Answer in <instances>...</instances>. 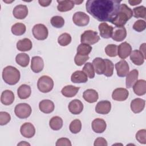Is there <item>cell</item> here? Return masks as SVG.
Segmentation results:
<instances>
[{
	"label": "cell",
	"mask_w": 146,
	"mask_h": 146,
	"mask_svg": "<svg viewBox=\"0 0 146 146\" xmlns=\"http://www.w3.org/2000/svg\"><path fill=\"white\" fill-rule=\"evenodd\" d=\"M120 3L117 0H88L86 9L98 21L111 22L119 12Z\"/></svg>",
	"instance_id": "1"
},
{
	"label": "cell",
	"mask_w": 146,
	"mask_h": 146,
	"mask_svg": "<svg viewBox=\"0 0 146 146\" xmlns=\"http://www.w3.org/2000/svg\"><path fill=\"white\" fill-rule=\"evenodd\" d=\"M132 16V10L126 4H120L119 12L111 23L116 27H122L126 24L127 21L129 20Z\"/></svg>",
	"instance_id": "2"
},
{
	"label": "cell",
	"mask_w": 146,
	"mask_h": 146,
	"mask_svg": "<svg viewBox=\"0 0 146 146\" xmlns=\"http://www.w3.org/2000/svg\"><path fill=\"white\" fill-rule=\"evenodd\" d=\"M19 71L15 67L8 66L5 67L2 71V78L5 82L9 85L16 84L20 79Z\"/></svg>",
	"instance_id": "3"
},
{
	"label": "cell",
	"mask_w": 146,
	"mask_h": 146,
	"mask_svg": "<svg viewBox=\"0 0 146 146\" xmlns=\"http://www.w3.org/2000/svg\"><path fill=\"white\" fill-rule=\"evenodd\" d=\"M37 87L38 90L43 93L49 92L53 88L54 81L48 76H42L38 80Z\"/></svg>",
	"instance_id": "4"
},
{
	"label": "cell",
	"mask_w": 146,
	"mask_h": 146,
	"mask_svg": "<svg viewBox=\"0 0 146 146\" xmlns=\"http://www.w3.org/2000/svg\"><path fill=\"white\" fill-rule=\"evenodd\" d=\"M100 40V36L98 35V33L94 30H88L84 31L81 35L80 42L82 43L92 45L98 42Z\"/></svg>",
	"instance_id": "5"
},
{
	"label": "cell",
	"mask_w": 146,
	"mask_h": 146,
	"mask_svg": "<svg viewBox=\"0 0 146 146\" xmlns=\"http://www.w3.org/2000/svg\"><path fill=\"white\" fill-rule=\"evenodd\" d=\"M31 108L27 103H23L18 104L14 109L15 115L19 119H26L29 117L31 113Z\"/></svg>",
	"instance_id": "6"
},
{
	"label": "cell",
	"mask_w": 146,
	"mask_h": 146,
	"mask_svg": "<svg viewBox=\"0 0 146 146\" xmlns=\"http://www.w3.org/2000/svg\"><path fill=\"white\" fill-rule=\"evenodd\" d=\"M32 32L34 38L40 40L46 39L48 34V31L46 26L40 23L34 25Z\"/></svg>",
	"instance_id": "7"
},
{
	"label": "cell",
	"mask_w": 146,
	"mask_h": 146,
	"mask_svg": "<svg viewBox=\"0 0 146 146\" xmlns=\"http://www.w3.org/2000/svg\"><path fill=\"white\" fill-rule=\"evenodd\" d=\"M72 21L74 24L78 26H85L90 22V17L84 12L78 11L74 14Z\"/></svg>",
	"instance_id": "8"
},
{
	"label": "cell",
	"mask_w": 146,
	"mask_h": 146,
	"mask_svg": "<svg viewBox=\"0 0 146 146\" xmlns=\"http://www.w3.org/2000/svg\"><path fill=\"white\" fill-rule=\"evenodd\" d=\"M127 36V30L124 26L115 27L113 28L112 39L116 42H121L125 39Z\"/></svg>",
	"instance_id": "9"
},
{
	"label": "cell",
	"mask_w": 146,
	"mask_h": 146,
	"mask_svg": "<svg viewBox=\"0 0 146 146\" xmlns=\"http://www.w3.org/2000/svg\"><path fill=\"white\" fill-rule=\"evenodd\" d=\"M20 132L23 137L26 138H31L35 135V129L33 124L27 122L21 125Z\"/></svg>",
	"instance_id": "10"
},
{
	"label": "cell",
	"mask_w": 146,
	"mask_h": 146,
	"mask_svg": "<svg viewBox=\"0 0 146 146\" xmlns=\"http://www.w3.org/2000/svg\"><path fill=\"white\" fill-rule=\"evenodd\" d=\"M131 46L127 42L121 43L117 46V55L122 59L127 58L131 54Z\"/></svg>",
	"instance_id": "11"
},
{
	"label": "cell",
	"mask_w": 146,
	"mask_h": 146,
	"mask_svg": "<svg viewBox=\"0 0 146 146\" xmlns=\"http://www.w3.org/2000/svg\"><path fill=\"white\" fill-rule=\"evenodd\" d=\"M117 75L119 77H124L128 74L129 68L128 63L124 59L121 60L115 64Z\"/></svg>",
	"instance_id": "12"
},
{
	"label": "cell",
	"mask_w": 146,
	"mask_h": 146,
	"mask_svg": "<svg viewBox=\"0 0 146 146\" xmlns=\"http://www.w3.org/2000/svg\"><path fill=\"white\" fill-rule=\"evenodd\" d=\"M129 95L128 91L124 88H117L113 90L112 94V98L116 101H124Z\"/></svg>",
	"instance_id": "13"
},
{
	"label": "cell",
	"mask_w": 146,
	"mask_h": 146,
	"mask_svg": "<svg viewBox=\"0 0 146 146\" xmlns=\"http://www.w3.org/2000/svg\"><path fill=\"white\" fill-rule=\"evenodd\" d=\"M13 14L17 19H23L28 15V8L26 5H18L14 8Z\"/></svg>",
	"instance_id": "14"
},
{
	"label": "cell",
	"mask_w": 146,
	"mask_h": 146,
	"mask_svg": "<svg viewBox=\"0 0 146 146\" xmlns=\"http://www.w3.org/2000/svg\"><path fill=\"white\" fill-rule=\"evenodd\" d=\"M111 109V103L108 100H102L99 102L96 107L95 111L98 113L106 115L108 114Z\"/></svg>",
	"instance_id": "15"
},
{
	"label": "cell",
	"mask_w": 146,
	"mask_h": 146,
	"mask_svg": "<svg viewBox=\"0 0 146 146\" xmlns=\"http://www.w3.org/2000/svg\"><path fill=\"white\" fill-rule=\"evenodd\" d=\"M44 67V62L43 59L38 56H33L31 59V69L35 73L41 72Z\"/></svg>",
	"instance_id": "16"
},
{
	"label": "cell",
	"mask_w": 146,
	"mask_h": 146,
	"mask_svg": "<svg viewBox=\"0 0 146 146\" xmlns=\"http://www.w3.org/2000/svg\"><path fill=\"white\" fill-rule=\"evenodd\" d=\"M69 111L74 115L80 114L83 110V104L79 99H74L71 101L68 106Z\"/></svg>",
	"instance_id": "17"
},
{
	"label": "cell",
	"mask_w": 146,
	"mask_h": 146,
	"mask_svg": "<svg viewBox=\"0 0 146 146\" xmlns=\"http://www.w3.org/2000/svg\"><path fill=\"white\" fill-rule=\"evenodd\" d=\"M113 28V27L112 26L108 25L107 23H101L98 27L99 30L100 31V36L105 39H108L110 38H111Z\"/></svg>",
	"instance_id": "18"
},
{
	"label": "cell",
	"mask_w": 146,
	"mask_h": 146,
	"mask_svg": "<svg viewBox=\"0 0 146 146\" xmlns=\"http://www.w3.org/2000/svg\"><path fill=\"white\" fill-rule=\"evenodd\" d=\"M92 130L98 133H103L106 129L107 124L104 120L100 118H96L92 122Z\"/></svg>",
	"instance_id": "19"
},
{
	"label": "cell",
	"mask_w": 146,
	"mask_h": 146,
	"mask_svg": "<svg viewBox=\"0 0 146 146\" xmlns=\"http://www.w3.org/2000/svg\"><path fill=\"white\" fill-rule=\"evenodd\" d=\"M145 102L141 98H136L131 102V109L135 113L141 112L145 107Z\"/></svg>",
	"instance_id": "20"
},
{
	"label": "cell",
	"mask_w": 146,
	"mask_h": 146,
	"mask_svg": "<svg viewBox=\"0 0 146 146\" xmlns=\"http://www.w3.org/2000/svg\"><path fill=\"white\" fill-rule=\"evenodd\" d=\"M92 64L97 74L102 75L104 74L106 70V63L103 59L99 57L96 58L93 60Z\"/></svg>",
	"instance_id": "21"
},
{
	"label": "cell",
	"mask_w": 146,
	"mask_h": 146,
	"mask_svg": "<svg viewBox=\"0 0 146 146\" xmlns=\"http://www.w3.org/2000/svg\"><path fill=\"white\" fill-rule=\"evenodd\" d=\"M39 108L41 112L44 113H50L54 110V103L48 99H44L39 102Z\"/></svg>",
	"instance_id": "22"
},
{
	"label": "cell",
	"mask_w": 146,
	"mask_h": 146,
	"mask_svg": "<svg viewBox=\"0 0 146 146\" xmlns=\"http://www.w3.org/2000/svg\"><path fill=\"white\" fill-rule=\"evenodd\" d=\"M133 90L135 94L138 96H142L146 93V81L144 79H140L133 86Z\"/></svg>",
	"instance_id": "23"
},
{
	"label": "cell",
	"mask_w": 146,
	"mask_h": 146,
	"mask_svg": "<svg viewBox=\"0 0 146 146\" xmlns=\"http://www.w3.org/2000/svg\"><path fill=\"white\" fill-rule=\"evenodd\" d=\"M83 97V99L88 103H93L98 100L99 95L96 90L94 89H87L84 91Z\"/></svg>",
	"instance_id": "24"
},
{
	"label": "cell",
	"mask_w": 146,
	"mask_h": 146,
	"mask_svg": "<svg viewBox=\"0 0 146 146\" xmlns=\"http://www.w3.org/2000/svg\"><path fill=\"white\" fill-rule=\"evenodd\" d=\"M15 96L14 93L9 90L3 91L1 96V103L5 106L11 105L14 101Z\"/></svg>",
	"instance_id": "25"
},
{
	"label": "cell",
	"mask_w": 146,
	"mask_h": 146,
	"mask_svg": "<svg viewBox=\"0 0 146 146\" xmlns=\"http://www.w3.org/2000/svg\"><path fill=\"white\" fill-rule=\"evenodd\" d=\"M138 76L139 71L136 69L132 70L129 72H128V74L126 75L125 79V84L127 88H129L133 87L134 84L137 80Z\"/></svg>",
	"instance_id": "26"
},
{
	"label": "cell",
	"mask_w": 146,
	"mask_h": 146,
	"mask_svg": "<svg viewBox=\"0 0 146 146\" xmlns=\"http://www.w3.org/2000/svg\"><path fill=\"white\" fill-rule=\"evenodd\" d=\"M71 80L74 83H84L87 82L88 78L83 71L78 70L72 73L71 76Z\"/></svg>",
	"instance_id": "27"
},
{
	"label": "cell",
	"mask_w": 146,
	"mask_h": 146,
	"mask_svg": "<svg viewBox=\"0 0 146 146\" xmlns=\"http://www.w3.org/2000/svg\"><path fill=\"white\" fill-rule=\"evenodd\" d=\"M130 59L135 65L140 66L143 64L144 62L145 58L144 57L143 54L137 50H135L132 51L129 55Z\"/></svg>",
	"instance_id": "28"
},
{
	"label": "cell",
	"mask_w": 146,
	"mask_h": 146,
	"mask_svg": "<svg viewBox=\"0 0 146 146\" xmlns=\"http://www.w3.org/2000/svg\"><path fill=\"white\" fill-rule=\"evenodd\" d=\"M58 5L57 6V9L60 12H66L71 10L74 8L75 3L74 1L64 0V1H57Z\"/></svg>",
	"instance_id": "29"
},
{
	"label": "cell",
	"mask_w": 146,
	"mask_h": 146,
	"mask_svg": "<svg viewBox=\"0 0 146 146\" xmlns=\"http://www.w3.org/2000/svg\"><path fill=\"white\" fill-rule=\"evenodd\" d=\"M32 42L29 38H23L17 43V48L21 51H28L32 48Z\"/></svg>",
	"instance_id": "30"
},
{
	"label": "cell",
	"mask_w": 146,
	"mask_h": 146,
	"mask_svg": "<svg viewBox=\"0 0 146 146\" xmlns=\"http://www.w3.org/2000/svg\"><path fill=\"white\" fill-rule=\"evenodd\" d=\"M31 93V87L26 84L21 85L17 90L18 97L21 99H26L30 97Z\"/></svg>",
	"instance_id": "31"
},
{
	"label": "cell",
	"mask_w": 146,
	"mask_h": 146,
	"mask_svg": "<svg viewBox=\"0 0 146 146\" xmlns=\"http://www.w3.org/2000/svg\"><path fill=\"white\" fill-rule=\"evenodd\" d=\"M79 90V87L72 85L64 86L61 90V92L63 96L67 98H72L76 95Z\"/></svg>",
	"instance_id": "32"
},
{
	"label": "cell",
	"mask_w": 146,
	"mask_h": 146,
	"mask_svg": "<svg viewBox=\"0 0 146 146\" xmlns=\"http://www.w3.org/2000/svg\"><path fill=\"white\" fill-rule=\"evenodd\" d=\"M15 61L21 67H26L29 64L30 57L27 54L19 53L16 56Z\"/></svg>",
	"instance_id": "33"
},
{
	"label": "cell",
	"mask_w": 146,
	"mask_h": 146,
	"mask_svg": "<svg viewBox=\"0 0 146 146\" xmlns=\"http://www.w3.org/2000/svg\"><path fill=\"white\" fill-rule=\"evenodd\" d=\"M49 125L52 129L58 131L61 129L63 126V120L59 116H54L50 120Z\"/></svg>",
	"instance_id": "34"
},
{
	"label": "cell",
	"mask_w": 146,
	"mask_h": 146,
	"mask_svg": "<svg viewBox=\"0 0 146 146\" xmlns=\"http://www.w3.org/2000/svg\"><path fill=\"white\" fill-rule=\"evenodd\" d=\"M26 27L25 24L22 23H19V22L16 23L14 25H13L11 29L12 33L14 35H17V36H19L24 34L26 32Z\"/></svg>",
	"instance_id": "35"
},
{
	"label": "cell",
	"mask_w": 146,
	"mask_h": 146,
	"mask_svg": "<svg viewBox=\"0 0 146 146\" xmlns=\"http://www.w3.org/2000/svg\"><path fill=\"white\" fill-rule=\"evenodd\" d=\"M133 16L135 18H141L145 19L146 18V8L144 6H140L135 7L133 9Z\"/></svg>",
	"instance_id": "36"
},
{
	"label": "cell",
	"mask_w": 146,
	"mask_h": 146,
	"mask_svg": "<svg viewBox=\"0 0 146 146\" xmlns=\"http://www.w3.org/2000/svg\"><path fill=\"white\" fill-rule=\"evenodd\" d=\"M92 47L88 44L81 43L77 48V54L82 55H88L92 51Z\"/></svg>",
	"instance_id": "37"
},
{
	"label": "cell",
	"mask_w": 146,
	"mask_h": 146,
	"mask_svg": "<svg viewBox=\"0 0 146 146\" xmlns=\"http://www.w3.org/2000/svg\"><path fill=\"white\" fill-rule=\"evenodd\" d=\"M71 42V36L68 33H63L58 38V43L62 46H66Z\"/></svg>",
	"instance_id": "38"
},
{
	"label": "cell",
	"mask_w": 146,
	"mask_h": 146,
	"mask_svg": "<svg viewBox=\"0 0 146 146\" xmlns=\"http://www.w3.org/2000/svg\"><path fill=\"white\" fill-rule=\"evenodd\" d=\"M70 131L71 133L76 134L79 133L82 129V123L80 120L75 119L72 121L69 126Z\"/></svg>",
	"instance_id": "39"
},
{
	"label": "cell",
	"mask_w": 146,
	"mask_h": 146,
	"mask_svg": "<svg viewBox=\"0 0 146 146\" xmlns=\"http://www.w3.org/2000/svg\"><path fill=\"white\" fill-rule=\"evenodd\" d=\"M83 71L86 74L87 77L90 79H92L95 76V70L92 64L90 62H87L84 64Z\"/></svg>",
	"instance_id": "40"
},
{
	"label": "cell",
	"mask_w": 146,
	"mask_h": 146,
	"mask_svg": "<svg viewBox=\"0 0 146 146\" xmlns=\"http://www.w3.org/2000/svg\"><path fill=\"white\" fill-rule=\"evenodd\" d=\"M51 23L52 26L55 28H61L64 25V20L61 16H54L51 19Z\"/></svg>",
	"instance_id": "41"
},
{
	"label": "cell",
	"mask_w": 146,
	"mask_h": 146,
	"mask_svg": "<svg viewBox=\"0 0 146 146\" xmlns=\"http://www.w3.org/2000/svg\"><path fill=\"white\" fill-rule=\"evenodd\" d=\"M106 54L110 57H115L117 55V46L114 44H108L105 48Z\"/></svg>",
	"instance_id": "42"
},
{
	"label": "cell",
	"mask_w": 146,
	"mask_h": 146,
	"mask_svg": "<svg viewBox=\"0 0 146 146\" xmlns=\"http://www.w3.org/2000/svg\"><path fill=\"white\" fill-rule=\"evenodd\" d=\"M106 63V70L104 72V75L106 76L110 77L113 75L114 66L112 62L108 59H104Z\"/></svg>",
	"instance_id": "43"
},
{
	"label": "cell",
	"mask_w": 146,
	"mask_h": 146,
	"mask_svg": "<svg viewBox=\"0 0 146 146\" xmlns=\"http://www.w3.org/2000/svg\"><path fill=\"white\" fill-rule=\"evenodd\" d=\"M146 27V22L144 20L139 19L136 21L133 25V29L137 32H141L145 29Z\"/></svg>",
	"instance_id": "44"
},
{
	"label": "cell",
	"mask_w": 146,
	"mask_h": 146,
	"mask_svg": "<svg viewBox=\"0 0 146 146\" xmlns=\"http://www.w3.org/2000/svg\"><path fill=\"white\" fill-rule=\"evenodd\" d=\"M89 59L88 55H82L79 54H76L74 58V62L76 65L78 66H81L85 64L87 60Z\"/></svg>",
	"instance_id": "45"
},
{
	"label": "cell",
	"mask_w": 146,
	"mask_h": 146,
	"mask_svg": "<svg viewBox=\"0 0 146 146\" xmlns=\"http://www.w3.org/2000/svg\"><path fill=\"white\" fill-rule=\"evenodd\" d=\"M136 139L141 144H146V130L140 129L136 133Z\"/></svg>",
	"instance_id": "46"
},
{
	"label": "cell",
	"mask_w": 146,
	"mask_h": 146,
	"mask_svg": "<svg viewBox=\"0 0 146 146\" xmlns=\"http://www.w3.org/2000/svg\"><path fill=\"white\" fill-rule=\"evenodd\" d=\"M11 120L10 115L7 112L4 111L0 112V125H5L7 124Z\"/></svg>",
	"instance_id": "47"
},
{
	"label": "cell",
	"mask_w": 146,
	"mask_h": 146,
	"mask_svg": "<svg viewBox=\"0 0 146 146\" xmlns=\"http://www.w3.org/2000/svg\"><path fill=\"white\" fill-rule=\"evenodd\" d=\"M56 146H63V145H66V146H71V143L70 140L65 137H62L56 141Z\"/></svg>",
	"instance_id": "48"
},
{
	"label": "cell",
	"mask_w": 146,
	"mask_h": 146,
	"mask_svg": "<svg viewBox=\"0 0 146 146\" xmlns=\"http://www.w3.org/2000/svg\"><path fill=\"white\" fill-rule=\"evenodd\" d=\"M107 140L103 137H98L95 139L94 143V146H107Z\"/></svg>",
	"instance_id": "49"
},
{
	"label": "cell",
	"mask_w": 146,
	"mask_h": 146,
	"mask_svg": "<svg viewBox=\"0 0 146 146\" xmlns=\"http://www.w3.org/2000/svg\"><path fill=\"white\" fill-rule=\"evenodd\" d=\"M51 2H52L51 0H50V1H43V0L40 1V0H39V1H38V2L40 4V5L43 7L48 6L50 5V3H51Z\"/></svg>",
	"instance_id": "50"
},
{
	"label": "cell",
	"mask_w": 146,
	"mask_h": 146,
	"mask_svg": "<svg viewBox=\"0 0 146 146\" xmlns=\"http://www.w3.org/2000/svg\"><path fill=\"white\" fill-rule=\"evenodd\" d=\"M139 51L143 54L144 57L145 59L146 56H145V43H143L142 44L140 45V50Z\"/></svg>",
	"instance_id": "51"
},
{
	"label": "cell",
	"mask_w": 146,
	"mask_h": 146,
	"mask_svg": "<svg viewBox=\"0 0 146 146\" xmlns=\"http://www.w3.org/2000/svg\"><path fill=\"white\" fill-rule=\"evenodd\" d=\"M141 2H142V1H134V0L128 1V3H129L131 6H135V5H138V4L140 3Z\"/></svg>",
	"instance_id": "52"
},
{
	"label": "cell",
	"mask_w": 146,
	"mask_h": 146,
	"mask_svg": "<svg viewBox=\"0 0 146 146\" xmlns=\"http://www.w3.org/2000/svg\"><path fill=\"white\" fill-rule=\"evenodd\" d=\"M74 2L75 5H80V3H82L83 2V0L82 1H74Z\"/></svg>",
	"instance_id": "53"
},
{
	"label": "cell",
	"mask_w": 146,
	"mask_h": 146,
	"mask_svg": "<svg viewBox=\"0 0 146 146\" xmlns=\"http://www.w3.org/2000/svg\"><path fill=\"white\" fill-rule=\"evenodd\" d=\"M30 145V144H29L28 143H26V142H25V141H22V142H21L20 143H19V144H18V145Z\"/></svg>",
	"instance_id": "54"
}]
</instances>
